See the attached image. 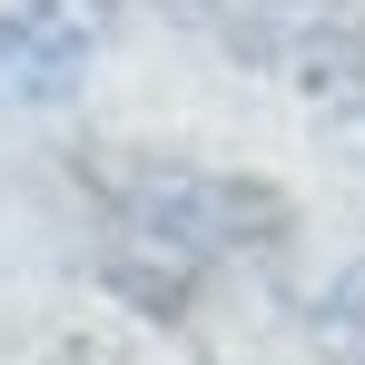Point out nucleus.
Instances as JSON below:
<instances>
[{
	"instance_id": "f257e3e1",
	"label": "nucleus",
	"mask_w": 365,
	"mask_h": 365,
	"mask_svg": "<svg viewBox=\"0 0 365 365\" xmlns=\"http://www.w3.org/2000/svg\"><path fill=\"white\" fill-rule=\"evenodd\" d=\"M89 10L79 0H0V99L10 109H50L89 69Z\"/></svg>"
}]
</instances>
